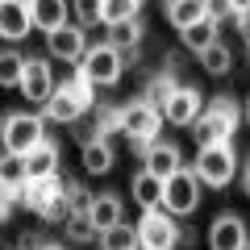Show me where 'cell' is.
Listing matches in <instances>:
<instances>
[{
  "label": "cell",
  "instance_id": "6da1fadb",
  "mask_svg": "<svg viewBox=\"0 0 250 250\" xmlns=\"http://www.w3.org/2000/svg\"><path fill=\"white\" fill-rule=\"evenodd\" d=\"M88 108H96V83L83 71H75L71 80H62L59 88H54V96L42 104V117L46 121H59V125H75Z\"/></svg>",
  "mask_w": 250,
  "mask_h": 250
},
{
  "label": "cell",
  "instance_id": "1f68e13d",
  "mask_svg": "<svg viewBox=\"0 0 250 250\" xmlns=\"http://www.w3.org/2000/svg\"><path fill=\"white\" fill-rule=\"evenodd\" d=\"M67 200H71V213H88L96 196H92L83 184H71V179H67Z\"/></svg>",
  "mask_w": 250,
  "mask_h": 250
},
{
  "label": "cell",
  "instance_id": "9a60e30c",
  "mask_svg": "<svg viewBox=\"0 0 250 250\" xmlns=\"http://www.w3.org/2000/svg\"><path fill=\"white\" fill-rule=\"evenodd\" d=\"M200 113H205V108H200V92L188 88V83H179V88L171 92V100L163 104V117H167L171 125H192Z\"/></svg>",
  "mask_w": 250,
  "mask_h": 250
},
{
  "label": "cell",
  "instance_id": "2e32d148",
  "mask_svg": "<svg viewBox=\"0 0 250 250\" xmlns=\"http://www.w3.org/2000/svg\"><path fill=\"white\" fill-rule=\"evenodd\" d=\"M25 167H29V179H54L59 175V142L46 138L42 146H34L25 154Z\"/></svg>",
  "mask_w": 250,
  "mask_h": 250
},
{
  "label": "cell",
  "instance_id": "5bb4252c",
  "mask_svg": "<svg viewBox=\"0 0 250 250\" xmlns=\"http://www.w3.org/2000/svg\"><path fill=\"white\" fill-rule=\"evenodd\" d=\"M34 29V13H29V0H0V34L9 42H21Z\"/></svg>",
  "mask_w": 250,
  "mask_h": 250
},
{
  "label": "cell",
  "instance_id": "d6a6232c",
  "mask_svg": "<svg viewBox=\"0 0 250 250\" xmlns=\"http://www.w3.org/2000/svg\"><path fill=\"white\" fill-rule=\"evenodd\" d=\"M205 13L221 25V21H229V17H238V9H233V0H205Z\"/></svg>",
  "mask_w": 250,
  "mask_h": 250
},
{
  "label": "cell",
  "instance_id": "ffe728a7",
  "mask_svg": "<svg viewBox=\"0 0 250 250\" xmlns=\"http://www.w3.org/2000/svg\"><path fill=\"white\" fill-rule=\"evenodd\" d=\"M29 13H34V25L42 34L67 25V0H29Z\"/></svg>",
  "mask_w": 250,
  "mask_h": 250
},
{
  "label": "cell",
  "instance_id": "f1b7e54d",
  "mask_svg": "<svg viewBox=\"0 0 250 250\" xmlns=\"http://www.w3.org/2000/svg\"><path fill=\"white\" fill-rule=\"evenodd\" d=\"M71 9H75V21L83 29L104 25V0H71Z\"/></svg>",
  "mask_w": 250,
  "mask_h": 250
},
{
  "label": "cell",
  "instance_id": "4316f807",
  "mask_svg": "<svg viewBox=\"0 0 250 250\" xmlns=\"http://www.w3.org/2000/svg\"><path fill=\"white\" fill-rule=\"evenodd\" d=\"M25 54H17V50H4L0 54V83L4 88H21V75H25Z\"/></svg>",
  "mask_w": 250,
  "mask_h": 250
},
{
  "label": "cell",
  "instance_id": "7a4b0ae2",
  "mask_svg": "<svg viewBox=\"0 0 250 250\" xmlns=\"http://www.w3.org/2000/svg\"><path fill=\"white\" fill-rule=\"evenodd\" d=\"M238 121H242V108L233 96H213L205 104V113L192 121V138L196 146H217V142H233L238 134Z\"/></svg>",
  "mask_w": 250,
  "mask_h": 250
},
{
  "label": "cell",
  "instance_id": "9c48e42d",
  "mask_svg": "<svg viewBox=\"0 0 250 250\" xmlns=\"http://www.w3.org/2000/svg\"><path fill=\"white\" fill-rule=\"evenodd\" d=\"M46 50H50V59H59V62H80L83 54H88V29H83L80 21L50 29V34H46Z\"/></svg>",
  "mask_w": 250,
  "mask_h": 250
},
{
  "label": "cell",
  "instance_id": "8d00e7d4",
  "mask_svg": "<svg viewBox=\"0 0 250 250\" xmlns=\"http://www.w3.org/2000/svg\"><path fill=\"white\" fill-rule=\"evenodd\" d=\"M38 250H62V246H54V242H42V246H38Z\"/></svg>",
  "mask_w": 250,
  "mask_h": 250
},
{
  "label": "cell",
  "instance_id": "e575fe53",
  "mask_svg": "<svg viewBox=\"0 0 250 250\" xmlns=\"http://www.w3.org/2000/svg\"><path fill=\"white\" fill-rule=\"evenodd\" d=\"M242 192H246V200H250V159H246V167H242Z\"/></svg>",
  "mask_w": 250,
  "mask_h": 250
},
{
  "label": "cell",
  "instance_id": "d590c367",
  "mask_svg": "<svg viewBox=\"0 0 250 250\" xmlns=\"http://www.w3.org/2000/svg\"><path fill=\"white\" fill-rule=\"evenodd\" d=\"M233 9H238V13H242V9H250V0H233Z\"/></svg>",
  "mask_w": 250,
  "mask_h": 250
},
{
  "label": "cell",
  "instance_id": "836d02e7",
  "mask_svg": "<svg viewBox=\"0 0 250 250\" xmlns=\"http://www.w3.org/2000/svg\"><path fill=\"white\" fill-rule=\"evenodd\" d=\"M233 21H238V29H242V34H246V38H250V9H242V13H238V17H233Z\"/></svg>",
  "mask_w": 250,
  "mask_h": 250
},
{
  "label": "cell",
  "instance_id": "ba28073f",
  "mask_svg": "<svg viewBox=\"0 0 250 250\" xmlns=\"http://www.w3.org/2000/svg\"><path fill=\"white\" fill-rule=\"evenodd\" d=\"M200 205V175L196 167H179L175 175H167V196H163V208L171 217H188L196 213Z\"/></svg>",
  "mask_w": 250,
  "mask_h": 250
},
{
  "label": "cell",
  "instance_id": "ac0fdd59",
  "mask_svg": "<svg viewBox=\"0 0 250 250\" xmlns=\"http://www.w3.org/2000/svg\"><path fill=\"white\" fill-rule=\"evenodd\" d=\"M88 217H92V225H96L100 233L113 229V225H121V196H117V192H100V196L92 200Z\"/></svg>",
  "mask_w": 250,
  "mask_h": 250
},
{
  "label": "cell",
  "instance_id": "e0dca14e",
  "mask_svg": "<svg viewBox=\"0 0 250 250\" xmlns=\"http://www.w3.org/2000/svg\"><path fill=\"white\" fill-rule=\"evenodd\" d=\"M163 17L175 29H188L196 21H205L208 13H205V0H163Z\"/></svg>",
  "mask_w": 250,
  "mask_h": 250
},
{
  "label": "cell",
  "instance_id": "83f0119b",
  "mask_svg": "<svg viewBox=\"0 0 250 250\" xmlns=\"http://www.w3.org/2000/svg\"><path fill=\"white\" fill-rule=\"evenodd\" d=\"M146 0H104V25H121V21H134L142 13Z\"/></svg>",
  "mask_w": 250,
  "mask_h": 250
},
{
  "label": "cell",
  "instance_id": "484cf974",
  "mask_svg": "<svg viewBox=\"0 0 250 250\" xmlns=\"http://www.w3.org/2000/svg\"><path fill=\"white\" fill-rule=\"evenodd\" d=\"M0 184L13 188V192H21L29 184V167H25L21 154H4V163H0Z\"/></svg>",
  "mask_w": 250,
  "mask_h": 250
},
{
  "label": "cell",
  "instance_id": "4dcf8cb0",
  "mask_svg": "<svg viewBox=\"0 0 250 250\" xmlns=\"http://www.w3.org/2000/svg\"><path fill=\"white\" fill-rule=\"evenodd\" d=\"M96 233H100V229L92 225L88 213H71V217H67V238H71V242H80V246H83V242H92Z\"/></svg>",
  "mask_w": 250,
  "mask_h": 250
},
{
  "label": "cell",
  "instance_id": "52a82bcc",
  "mask_svg": "<svg viewBox=\"0 0 250 250\" xmlns=\"http://www.w3.org/2000/svg\"><path fill=\"white\" fill-rule=\"evenodd\" d=\"M46 142V117L38 113H9L4 117V150L25 159L34 146Z\"/></svg>",
  "mask_w": 250,
  "mask_h": 250
},
{
  "label": "cell",
  "instance_id": "7c38bea8",
  "mask_svg": "<svg viewBox=\"0 0 250 250\" xmlns=\"http://www.w3.org/2000/svg\"><path fill=\"white\" fill-rule=\"evenodd\" d=\"M54 75H50V62L46 59H29L25 62V75H21V96L25 100H38V104H46V100L54 96Z\"/></svg>",
  "mask_w": 250,
  "mask_h": 250
},
{
  "label": "cell",
  "instance_id": "603a6c76",
  "mask_svg": "<svg viewBox=\"0 0 250 250\" xmlns=\"http://www.w3.org/2000/svg\"><path fill=\"white\" fill-rule=\"evenodd\" d=\"M100 250H142V238H138V225H113V229L100 233Z\"/></svg>",
  "mask_w": 250,
  "mask_h": 250
},
{
  "label": "cell",
  "instance_id": "3957f363",
  "mask_svg": "<svg viewBox=\"0 0 250 250\" xmlns=\"http://www.w3.org/2000/svg\"><path fill=\"white\" fill-rule=\"evenodd\" d=\"M159 125H163V108H154L150 100L138 96L129 104H121V134L134 142V150H142L159 138Z\"/></svg>",
  "mask_w": 250,
  "mask_h": 250
},
{
  "label": "cell",
  "instance_id": "5b68a950",
  "mask_svg": "<svg viewBox=\"0 0 250 250\" xmlns=\"http://www.w3.org/2000/svg\"><path fill=\"white\" fill-rule=\"evenodd\" d=\"M196 175L205 188H225L238 171V154H233V142H217V146H200L196 150Z\"/></svg>",
  "mask_w": 250,
  "mask_h": 250
},
{
  "label": "cell",
  "instance_id": "ab89813d",
  "mask_svg": "<svg viewBox=\"0 0 250 250\" xmlns=\"http://www.w3.org/2000/svg\"><path fill=\"white\" fill-rule=\"evenodd\" d=\"M246 250H250V246H246Z\"/></svg>",
  "mask_w": 250,
  "mask_h": 250
},
{
  "label": "cell",
  "instance_id": "44dd1931",
  "mask_svg": "<svg viewBox=\"0 0 250 250\" xmlns=\"http://www.w3.org/2000/svg\"><path fill=\"white\" fill-rule=\"evenodd\" d=\"M142 38H146V25L138 17L134 21H121V25H108V46H117L121 54H134Z\"/></svg>",
  "mask_w": 250,
  "mask_h": 250
},
{
  "label": "cell",
  "instance_id": "7402d4cb",
  "mask_svg": "<svg viewBox=\"0 0 250 250\" xmlns=\"http://www.w3.org/2000/svg\"><path fill=\"white\" fill-rule=\"evenodd\" d=\"M179 42H184V50H192V54L208 50V46L217 42V21H213V17H205V21H196V25L179 29Z\"/></svg>",
  "mask_w": 250,
  "mask_h": 250
},
{
  "label": "cell",
  "instance_id": "d6986e66",
  "mask_svg": "<svg viewBox=\"0 0 250 250\" xmlns=\"http://www.w3.org/2000/svg\"><path fill=\"white\" fill-rule=\"evenodd\" d=\"M113 163H117V150H113L108 138H96V142L83 146V171H88V175H108Z\"/></svg>",
  "mask_w": 250,
  "mask_h": 250
},
{
  "label": "cell",
  "instance_id": "277c9868",
  "mask_svg": "<svg viewBox=\"0 0 250 250\" xmlns=\"http://www.w3.org/2000/svg\"><path fill=\"white\" fill-rule=\"evenodd\" d=\"M138 238H142V250H179L184 225H175V217L167 208H146L142 221H138Z\"/></svg>",
  "mask_w": 250,
  "mask_h": 250
},
{
  "label": "cell",
  "instance_id": "f546056e",
  "mask_svg": "<svg viewBox=\"0 0 250 250\" xmlns=\"http://www.w3.org/2000/svg\"><path fill=\"white\" fill-rule=\"evenodd\" d=\"M92 125L100 129V138L121 134V108H117V104H100L96 113H92Z\"/></svg>",
  "mask_w": 250,
  "mask_h": 250
},
{
  "label": "cell",
  "instance_id": "74e56055",
  "mask_svg": "<svg viewBox=\"0 0 250 250\" xmlns=\"http://www.w3.org/2000/svg\"><path fill=\"white\" fill-rule=\"evenodd\" d=\"M246 125H250V96H246Z\"/></svg>",
  "mask_w": 250,
  "mask_h": 250
},
{
  "label": "cell",
  "instance_id": "d4e9b609",
  "mask_svg": "<svg viewBox=\"0 0 250 250\" xmlns=\"http://www.w3.org/2000/svg\"><path fill=\"white\" fill-rule=\"evenodd\" d=\"M175 88H179V75H175V71H159V75H154L150 83H146L142 100H150L154 108H163V104L171 100V92H175Z\"/></svg>",
  "mask_w": 250,
  "mask_h": 250
},
{
  "label": "cell",
  "instance_id": "4fadbf2b",
  "mask_svg": "<svg viewBox=\"0 0 250 250\" xmlns=\"http://www.w3.org/2000/svg\"><path fill=\"white\" fill-rule=\"evenodd\" d=\"M138 154H142V167H150L154 175H163V179L175 175L179 167H188V163H184V150H179L175 142H159V138H154L150 146H142Z\"/></svg>",
  "mask_w": 250,
  "mask_h": 250
},
{
  "label": "cell",
  "instance_id": "f35d334b",
  "mask_svg": "<svg viewBox=\"0 0 250 250\" xmlns=\"http://www.w3.org/2000/svg\"><path fill=\"white\" fill-rule=\"evenodd\" d=\"M21 250H25V246H21Z\"/></svg>",
  "mask_w": 250,
  "mask_h": 250
},
{
  "label": "cell",
  "instance_id": "8992f818",
  "mask_svg": "<svg viewBox=\"0 0 250 250\" xmlns=\"http://www.w3.org/2000/svg\"><path fill=\"white\" fill-rule=\"evenodd\" d=\"M80 71L88 75L96 88H113V83H121V75H125V54L117 50V46H108V42L88 46V54L80 59Z\"/></svg>",
  "mask_w": 250,
  "mask_h": 250
},
{
  "label": "cell",
  "instance_id": "cb8c5ba5",
  "mask_svg": "<svg viewBox=\"0 0 250 250\" xmlns=\"http://www.w3.org/2000/svg\"><path fill=\"white\" fill-rule=\"evenodd\" d=\"M196 59H200V67H205L208 75H229L233 71V50L225 42H213L208 50H200Z\"/></svg>",
  "mask_w": 250,
  "mask_h": 250
},
{
  "label": "cell",
  "instance_id": "30bf717a",
  "mask_svg": "<svg viewBox=\"0 0 250 250\" xmlns=\"http://www.w3.org/2000/svg\"><path fill=\"white\" fill-rule=\"evenodd\" d=\"M246 246H250V233L238 213H221L208 225V250H246Z\"/></svg>",
  "mask_w": 250,
  "mask_h": 250
},
{
  "label": "cell",
  "instance_id": "8fae6325",
  "mask_svg": "<svg viewBox=\"0 0 250 250\" xmlns=\"http://www.w3.org/2000/svg\"><path fill=\"white\" fill-rule=\"evenodd\" d=\"M129 196H134V205L142 208H163V196H167V179L163 175H154L150 167H142V171H134L129 175Z\"/></svg>",
  "mask_w": 250,
  "mask_h": 250
}]
</instances>
